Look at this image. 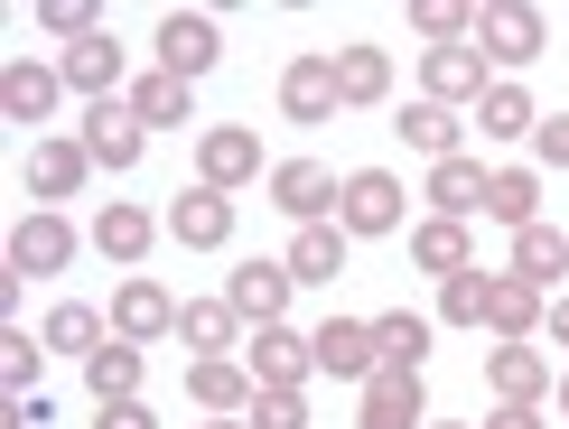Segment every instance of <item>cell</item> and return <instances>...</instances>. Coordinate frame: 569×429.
Returning <instances> with one entry per match:
<instances>
[{
    "instance_id": "obj_8",
    "label": "cell",
    "mask_w": 569,
    "mask_h": 429,
    "mask_svg": "<svg viewBox=\"0 0 569 429\" xmlns=\"http://www.w3.org/2000/svg\"><path fill=\"white\" fill-rule=\"evenodd\" d=\"M290 290H299L290 261H243V271L224 280V308H233L243 327H290Z\"/></svg>"
},
{
    "instance_id": "obj_34",
    "label": "cell",
    "mask_w": 569,
    "mask_h": 429,
    "mask_svg": "<svg viewBox=\"0 0 569 429\" xmlns=\"http://www.w3.org/2000/svg\"><path fill=\"white\" fill-rule=\"evenodd\" d=\"M513 271H523L532 290H551V280L569 271V233L560 225H523V233H513Z\"/></svg>"
},
{
    "instance_id": "obj_36",
    "label": "cell",
    "mask_w": 569,
    "mask_h": 429,
    "mask_svg": "<svg viewBox=\"0 0 569 429\" xmlns=\"http://www.w3.org/2000/svg\"><path fill=\"white\" fill-rule=\"evenodd\" d=\"M38 365H47V337L10 327V337H0V383H10V401H19V392H38Z\"/></svg>"
},
{
    "instance_id": "obj_45",
    "label": "cell",
    "mask_w": 569,
    "mask_h": 429,
    "mask_svg": "<svg viewBox=\"0 0 569 429\" xmlns=\"http://www.w3.org/2000/svg\"><path fill=\"white\" fill-rule=\"evenodd\" d=\"M206 429H252V420H206Z\"/></svg>"
},
{
    "instance_id": "obj_24",
    "label": "cell",
    "mask_w": 569,
    "mask_h": 429,
    "mask_svg": "<svg viewBox=\"0 0 569 429\" xmlns=\"http://www.w3.org/2000/svg\"><path fill=\"white\" fill-rule=\"evenodd\" d=\"M57 76L76 84L84 103H112V93H131V84H122V47H112V29H103V38H84V47H66Z\"/></svg>"
},
{
    "instance_id": "obj_11",
    "label": "cell",
    "mask_w": 569,
    "mask_h": 429,
    "mask_svg": "<svg viewBox=\"0 0 569 429\" xmlns=\"http://www.w3.org/2000/svg\"><path fill=\"white\" fill-rule=\"evenodd\" d=\"M76 140H84L93 169H140V150H150V131H140V112L122 103V93H112V103H93Z\"/></svg>"
},
{
    "instance_id": "obj_7",
    "label": "cell",
    "mask_w": 569,
    "mask_h": 429,
    "mask_svg": "<svg viewBox=\"0 0 569 429\" xmlns=\"http://www.w3.org/2000/svg\"><path fill=\"white\" fill-rule=\"evenodd\" d=\"M280 112H290L299 131L337 122V112H346V93H337V57H290V66H280Z\"/></svg>"
},
{
    "instance_id": "obj_39",
    "label": "cell",
    "mask_w": 569,
    "mask_h": 429,
    "mask_svg": "<svg viewBox=\"0 0 569 429\" xmlns=\"http://www.w3.org/2000/svg\"><path fill=\"white\" fill-rule=\"evenodd\" d=\"M252 429H308V392H252Z\"/></svg>"
},
{
    "instance_id": "obj_35",
    "label": "cell",
    "mask_w": 569,
    "mask_h": 429,
    "mask_svg": "<svg viewBox=\"0 0 569 429\" xmlns=\"http://www.w3.org/2000/svg\"><path fill=\"white\" fill-rule=\"evenodd\" d=\"M486 225H541V178L532 169H495V187H486Z\"/></svg>"
},
{
    "instance_id": "obj_38",
    "label": "cell",
    "mask_w": 569,
    "mask_h": 429,
    "mask_svg": "<svg viewBox=\"0 0 569 429\" xmlns=\"http://www.w3.org/2000/svg\"><path fill=\"white\" fill-rule=\"evenodd\" d=\"M411 29L430 38V47H467V38H477V10H458V0H420Z\"/></svg>"
},
{
    "instance_id": "obj_23",
    "label": "cell",
    "mask_w": 569,
    "mask_h": 429,
    "mask_svg": "<svg viewBox=\"0 0 569 429\" xmlns=\"http://www.w3.org/2000/svg\"><path fill=\"white\" fill-rule=\"evenodd\" d=\"M355 429H430V401H420V373H373Z\"/></svg>"
},
{
    "instance_id": "obj_13",
    "label": "cell",
    "mask_w": 569,
    "mask_h": 429,
    "mask_svg": "<svg viewBox=\"0 0 569 429\" xmlns=\"http://www.w3.org/2000/svg\"><path fill=\"white\" fill-rule=\"evenodd\" d=\"M19 178H29V197H38V206H57V197H76V187L93 178V159H84V140L38 131V140H29V159H19Z\"/></svg>"
},
{
    "instance_id": "obj_46",
    "label": "cell",
    "mask_w": 569,
    "mask_h": 429,
    "mask_svg": "<svg viewBox=\"0 0 569 429\" xmlns=\"http://www.w3.org/2000/svg\"><path fill=\"white\" fill-rule=\"evenodd\" d=\"M430 429H467V420H430Z\"/></svg>"
},
{
    "instance_id": "obj_43",
    "label": "cell",
    "mask_w": 569,
    "mask_h": 429,
    "mask_svg": "<svg viewBox=\"0 0 569 429\" xmlns=\"http://www.w3.org/2000/svg\"><path fill=\"white\" fill-rule=\"evenodd\" d=\"M551 337H560V346H569V299H551Z\"/></svg>"
},
{
    "instance_id": "obj_44",
    "label": "cell",
    "mask_w": 569,
    "mask_h": 429,
    "mask_svg": "<svg viewBox=\"0 0 569 429\" xmlns=\"http://www.w3.org/2000/svg\"><path fill=\"white\" fill-rule=\"evenodd\" d=\"M560 420H569V373H560Z\"/></svg>"
},
{
    "instance_id": "obj_10",
    "label": "cell",
    "mask_w": 569,
    "mask_h": 429,
    "mask_svg": "<svg viewBox=\"0 0 569 429\" xmlns=\"http://www.w3.org/2000/svg\"><path fill=\"white\" fill-rule=\"evenodd\" d=\"M216 57H224V29L206 10H169L159 19V66H169V76L197 84V76H216Z\"/></svg>"
},
{
    "instance_id": "obj_37",
    "label": "cell",
    "mask_w": 569,
    "mask_h": 429,
    "mask_svg": "<svg viewBox=\"0 0 569 429\" xmlns=\"http://www.w3.org/2000/svg\"><path fill=\"white\" fill-rule=\"evenodd\" d=\"M486 280H495V271H458V280H439V318H448V327H477V337H486Z\"/></svg>"
},
{
    "instance_id": "obj_2",
    "label": "cell",
    "mask_w": 569,
    "mask_h": 429,
    "mask_svg": "<svg viewBox=\"0 0 569 429\" xmlns=\"http://www.w3.org/2000/svg\"><path fill=\"white\" fill-rule=\"evenodd\" d=\"M420 93H430V103H448V112H477L486 93H495L486 47H477V38H467V47H430V57H420Z\"/></svg>"
},
{
    "instance_id": "obj_14",
    "label": "cell",
    "mask_w": 569,
    "mask_h": 429,
    "mask_svg": "<svg viewBox=\"0 0 569 429\" xmlns=\"http://www.w3.org/2000/svg\"><path fill=\"white\" fill-rule=\"evenodd\" d=\"M337 225L365 243V233H392L401 225V178L392 169H355L346 178V197H337Z\"/></svg>"
},
{
    "instance_id": "obj_20",
    "label": "cell",
    "mask_w": 569,
    "mask_h": 429,
    "mask_svg": "<svg viewBox=\"0 0 569 429\" xmlns=\"http://www.w3.org/2000/svg\"><path fill=\"white\" fill-rule=\"evenodd\" d=\"M346 243H355L346 225H299L280 261H290V280H299V290H337V280H346Z\"/></svg>"
},
{
    "instance_id": "obj_27",
    "label": "cell",
    "mask_w": 569,
    "mask_h": 429,
    "mask_svg": "<svg viewBox=\"0 0 569 429\" xmlns=\"http://www.w3.org/2000/svg\"><path fill=\"white\" fill-rule=\"evenodd\" d=\"M411 261L430 280H458V271H477V233L448 225V214H430V225H411Z\"/></svg>"
},
{
    "instance_id": "obj_33",
    "label": "cell",
    "mask_w": 569,
    "mask_h": 429,
    "mask_svg": "<svg viewBox=\"0 0 569 429\" xmlns=\"http://www.w3.org/2000/svg\"><path fill=\"white\" fill-rule=\"evenodd\" d=\"M84 392H93V411H103V401H140V346L112 337L103 355H84Z\"/></svg>"
},
{
    "instance_id": "obj_1",
    "label": "cell",
    "mask_w": 569,
    "mask_h": 429,
    "mask_svg": "<svg viewBox=\"0 0 569 429\" xmlns=\"http://www.w3.org/2000/svg\"><path fill=\"white\" fill-rule=\"evenodd\" d=\"M477 47H486V66H532L541 47H551V19H541L532 0H486L477 10Z\"/></svg>"
},
{
    "instance_id": "obj_29",
    "label": "cell",
    "mask_w": 569,
    "mask_h": 429,
    "mask_svg": "<svg viewBox=\"0 0 569 429\" xmlns=\"http://www.w3.org/2000/svg\"><path fill=\"white\" fill-rule=\"evenodd\" d=\"M38 337H47V355H76V365H84V355H103V346H112V327H103V308L66 299V308H47Z\"/></svg>"
},
{
    "instance_id": "obj_21",
    "label": "cell",
    "mask_w": 569,
    "mask_h": 429,
    "mask_svg": "<svg viewBox=\"0 0 569 429\" xmlns=\"http://www.w3.org/2000/svg\"><path fill=\"white\" fill-rule=\"evenodd\" d=\"M169 243L224 252V243H233V197H216V187H187V197L169 206Z\"/></svg>"
},
{
    "instance_id": "obj_16",
    "label": "cell",
    "mask_w": 569,
    "mask_h": 429,
    "mask_svg": "<svg viewBox=\"0 0 569 429\" xmlns=\"http://www.w3.org/2000/svg\"><path fill=\"white\" fill-rule=\"evenodd\" d=\"M486 392L513 401V411H541V392H551V355H541V346H486Z\"/></svg>"
},
{
    "instance_id": "obj_19",
    "label": "cell",
    "mask_w": 569,
    "mask_h": 429,
    "mask_svg": "<svg viewBox=\"0 0 569 429\" xmlns=\"http://www.w3.org/2000/svg\"><path fill=\"white\" fill-rule=\"evenodd\" d=\"M392 131H401V140H411V150H420V159L439 169V159H467V131H477V122L420 93V103H401V122H392Z\"/></svg>"
},
{
    "instance_id": "obj_31",
    "label": "cell",
    "mask_w": 569,
    "mask_h": 429,
    "mask_svg": "<svg viewBox=\"0 0 569 429\" xmlns=\"http://www.w3.org/2000/svg\"><path fill=\"white\" fill-rule=\"evenodd\" d=\"M150 233H159V225H150V214H140L131 197H112L103 214H93V252H103V261H122V271H131L140 252H150Z\"/></svg>"
},
{
    "instance_id": "obj_41",
    "label": "cell",
    "mask_w": 569,
    "mask_h": 429,
    "mask_svg": "<svg viewBox=\"0 0 569 429\" xmlns=\"http://www.w3.org/2000/svg\"><path fill=\"white\" fill-rule=\"evenodd\" d=\"M93 429H159V420H150V401H103Z\"/></svg>"
},
{
    "instance_id": "obj_30",
    "label": "cell",
    "mask_w": 569,
    "mask_h": 429,
    "mask_svg": "<svg viewBox=\"0 0 569 429\" xmlns=\"http://www.w3.org/2000/svg\"><path fill=\"white\" fill-rule=\"evenodd\" d=\"M337 93L346 103H392V47H337Z\"/></svg>"
},
{
    "instance_id": "obj_22",
    "label": "cell",
    "mask_w": 569,
    "mask_h": 429,
    "mask_svg": "<svg viewBox=\"0 0 569 429\" xmlns=\"http://www.w3.org/2000/svg\"><path fill=\"white\" fill-rule=\"evenodd\" d=\"M57 93H66L57 66H38V57L0 66V112H10V122H57Z\"/></svg>"
},
{
    "instance_id": "obj_3",
    "label": "cell",
    "mask_w": 569,
    "mask_h": 429,
    "mask_svg": "<svg viewBox=\"0 0 569 429\" xmlns=\"http://www.w3.org/2000/svg\"><path fill=\"white\" fill-rule=\"evenodd\" d=\"M541 327H551V290H532L523 271H495L486 280V337L495 346H532Z\"/></svg>"
},
{
    "instance_id": "obj_15",
    "label": "cell",
    "mask_w": 569,
    "mask_h": 429,
    "mask_svg": "<svg viewBox=\"0 0 569 429\" xmlns=\"http://www.w3.org/2000/svg\"><path fill=\"white\" fill-rule=\"evenodd\" d=\"M178 308L187 299H169L159 290V280H122V290H112V337H131V346H150V337H178Z\"/></svg>"
},
{
    "instance_id": "obj_32",
    "label": "cell",
    "mask_w": 569,
    "mask_h": 429,
    "mask_svg": "<svg viewBox=\"0 0 569 429\" xmlns=\"http://www.w3.org/2000/svg\"><path fill=\"white\" fill-rule=\"evenodd\" d=\"M467 122H477L486 140H532V131H541V103H532V93H523V84L505 76V84H495V93H486L477 112H467Z\"/></svg>"
},
{
    "instance_id": "obj_25",
    "label": "cell",
    "mask_w": 569,
    "mask_h": 429,
    "mask_svg": "<svg viewBox=\"0 0 569 429\" xmlns=\"http://www.w3.org/2000/svg\"><path fill=\"white\" fill-rule=\"evenodd\" d=\"M486 187H495L486 159H439V169H430V206L448 214V225H477V214H486Z\"/></svg>"
},
{
    "instance_id": "obj_17",
    "label": "cell",
    "mask_w": 569,
    "mask_h": 429,
    "mask_svg": "<svg viewBox=\"0 0 569 429\" xmlns=\"http://www.w3.org/2000/svg\"><path fill=\"white\" fill-rule=\"evenodd\" d=\"M308 346H318V373H337V383H373V373H383V355H373V318H327Z\"/></svg>"
},
{
    "instance_id": "obj_42",
    "label": "cell",
    "mask_w": 569,
    "mask_h": 429,
    "mask_svg": "<svg viewBox=\"0 0 569 429\" xmlns=\"http://www.w3.org/2000/svg\"><path fill=\"white\" fill-rule=\"evenodd\" d=\"M477 429H551V420H541V411H513V401H495V411H486Z\"/></svg>"
},
{
    "instance_id": "obj_28",
    "label": "cell",
    "mask_w": 569,
    "mask_h": 429,
    "mask_svg": "<svg viewBox=\"0 0 569 429\" xmlns=\"http://www.w3.org/2000/svg\"><path fill=\"white\" fill-rule=\"evenodd\" d=\"M178 346H187V365H197V355H233L243 346V318H233L224 299H187L178 308Z\"/></svg>"
},
{
    "instance_id": "obj_5",
    "label": "cell",
    "mask_w": 569,
    "mask_h": 429,
    "mask_svg": "<svg viewBox=\"0 0 569 429\" xmlns=\"http://www.w3.org/2000/svg\"><path fill=\"white\" fill-rule=\"evenodd\" d=\"M66 261H76V225H66L57 206H38V214H19V225H10V271L19 280H57Z\"/></svg>"
},
{
    "instance_id": "obj_40",
    "label": "cell",
    "mask_w": 569,
    "mask_h": 429,
    "mask_svg": "<svg viewBox=\"0 0 569 429\" xmlns=\"http://www.w3.org/2000/svg\"><path fill=\"white\" fill-rule=\"evenodd\" d=\"M532 159H541V169H569V112H541V131H532Z\"/></svg>"
},
{
    "instance_id": "obj_6",
    "label": "cell",
    "mask_w": 569,
    "mask_h": 429,
    "mask_svg": "<svg viewBox=\"0 0 569 429\" xmlns=\"http://www.w3.org/2000/svg\"><path fill=\"white\" fill-rule=\"evenodd\" d=\"M262 178V140H252L243 122H216L197 131V187H216V197H233V187Z\"/></svg>"
},
{
    "instance_id": "obj_26",
    "label": "cell",
    "mask_w": 569,
    "mask_h": 429,
    "mask_svg": "<svg viewBox=\"0 0 569 429\" xmlns=\"http://www.w3.org/2000/svg\"><path fill=\"white\" fill-rule=\"evenodd\" d=\"M430 337H439V327L420 318V308H383V318H373V355H383V373H420V365H430Z\"/></svg>"
},
{
    "instance_id": "obj_12",
    "label": "cell",
    "mask_w": 569,
    "mask_h": 429,
    "mask_svg": "<svg viewBox=\"0 0 569 429\" xmlns=\"http://www.w3.org/2000/svg\"><path fill=\"white\" fill-rule=\"evenodd\" d=\"M252 365L243 355H197V365H187V401H197V411H216V420H243L252 411Z\"/></svg>"
},
{
    "instance_id": "obj_4",
    "label": "cell",
    "mask_w": 569,
    "mask_h": 429,
    "mask_svg": "<svg viewBox=\"0 0 569 429\" xmlns=\"http://www.w3.org/2000/svg\"><path fill=\"white\" fill-rule=\"evenodd\" d=\"M243 365L262 392H308V373H318V346L299 337V327H252L243 337Z\"/></svg>"
},
{
    "instance_id": "obj_9",
    "label": "cell",
    "mask_w": 569,
    "mask_h": 429,
    "mask_svg": "<svg viewBox=\"0 0 569 429\" xmlns=\"http://www.w3.org/2000/svg\"><path fill=\"white\" fill-rule=\"evenodd\" d=\"M337 197H346V178H327L318 159H280L271 169V206L290 225H337Z\"/></svg>"
},
{
    "instance_id": "obj_18",
    "label": "cell",
    "mask_w": 569,
    "mask_h": 429,
    "mask_svg": "<svg viewBox=\"0 0 569 429\" xmlns=\"http://www.w3.org/2000/svg\"><path fill=\"white\" fill-rule=\"evenodd\" d=\"M122 103L140 112V131H187V122H197V84H187V76H169V66L131 76V93H122Z\"/></svg>"
}]
</instances>
